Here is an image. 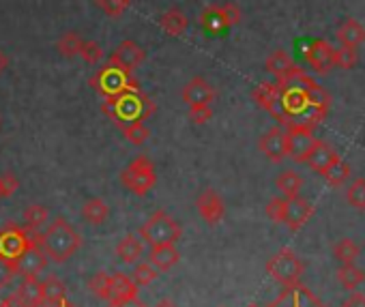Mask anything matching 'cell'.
<instances>
[{
	"mask_svg": "<svg viewBox=\"0 0 365 307\" xmlns=\"http://www.w3.org/2000/svg\"><path fill=\"white\" fill-rule=\"evenodd\" d=\"M267 215L275 224H284V217H286V198H273V200H269Z\"/></svg>",
	"mask_w": 365,
	"mask_h": 307,
	"instance_id": "cell-43",
	"label": "cell"
},
{
	"mask_svg": "<svg viewBox=\"0 0 365 307\" xmlns=\"http://www.w3.org/2000/svg\"><path fill=\"white\" fill-rule=\"evenodd\" d=\"M142 251H144V243H142L140 236H135V234L123 236V239L118 241V245H116V256H118V260H123L125 264H135L138 258L142 256Z\"/></svg>",
	"mask_w": 365,
	"mask_h": 307,
	"instance_id": "cell-25",
	"label": "cell"
},
{
	"mask_svg": "<svg viewBox=\"0 0 365 307\" xmlns=\"http://www.w3.org/2000/svg\"><path fill=\"white\" fill-rule=\"evenodd\" d=\"M95 3L110 18H118V16H123L127 11V7L131 5V0H95Z\"/></svg>",
	"mask_w": 365,
	"mask_h": 307,
	"instance_id": "cell-40",
	"label": "cell"
},
{
	"mask_svg": "<svg viewBox=\"0 0 365 307\" xmlns=\"http://www.w3.org/2000/svg\"><path fill=\"white\" fill-rule=\"evenodd\" d=\"M337 37H339V41H341V46H346V48H354L356 50V46H361L363 41H365V28L356 22V20H346L339 28H337Z\"/></svg>",
	"mask_w": 365,
	"mask_h": 307,
	"instance_id": "cell-27",
	"label": "cell"
},
{
	"mask_svg": "<svg viewBox=\"0 0 365 307\" xmlns=\"http://www.w3.org/2000/svg\"><path fill=\"white\" fill-rule=\"evenodd\" d=\"M91 86L101 93L103 97H116L120 93L127 90H138L140 84L135 78H131V73H125L112 65H106L103 69H99L93 78H91Z\"/></svg>",
	"mask_w": 365,
	"mask_h": 307,
	"instance_id": "cell-5",
	"label": "cell"
},
{
	"mask_svg": "<svg viewBox=\"0 0 365 307\" xmlns=\"http://www.w3.org/2000/svg\"><path fill=\"white\" fill-rule=\"evenodd\" d=\"M48 209L43 204H31L26 211H24V224H26V230L29 232H39L46 224H48Z\"/></svg>",
	"mask_w": 365,
	"mask_h": 307,
	"instance_id": "cell-29",
	"label": "cell"
},
{
	"mask_svg": "<svg viewBox=\"0 0 365 307\" xmlns=\"http://www.w3.org/2000/svg\"><path fill=\"white\" fill-rule=\"evenodd\" d=\"M118 127L123 129V133L127 135V140H129L131 144H135V146L144 144V142L148 140V135H150V131H148V127L144 125V120H131V123H120Z\"/></svg>",
	"mask_w": 365,
	"mask_h": 307,
	"instance_id": "cell-31",
	"label": "cell"
},
{
	"mask_svg": "<svg viewBox=\"0 0 365 307\" xmlns=\"http://www.w3.org/2000/svg\"><path fill=\"white\" fill-rule=\"evenodd\" d=\"M108 215H110V207L101 198H91L82 204V219L93 226H101L108 219Z\"/></svg>",
	"mask_w": 365,
	"mask_h": 307,
	"instance_id": "cell-26",
	"label": "cell"
},
{
	"mask_svg": "<svg viewBox=\"0 0 365 307\" xmlns=\"http://www.w3.org/2000/svg\"><path fill=\"white\" fill-rule=\"evenodd\" d=\"M43 290H46V303H52V305H56V303H61V301H65L67 298V288H65V283L58 279V277H48L46 281H43Z\"/></svg>",
	"mask_w": 365,
	"mask_h": 307,
	"instance_id": "cell-33",
	"label": "cell"
},
{
	"mask_svg": "<svg viewBox=\"0 0 365 307\" xmlns=\"http://www.w3.org/2000/svg\"><path fill=\"white\" fill-rule=\"evenodd\" d=\"M275 185H277V189L282 192L284 198H294V196H299L301 189H303V179H301L297 172L286 170V172H282V175L277 177Z\"/></svg>",
	"mask_w": 365,
	"mask_h": 307,
	"instance_id": "cell-28",
	"label": "cell"
},
{
	"mask_svg": "<svg viewBox=\"0 0 365 307\" xmlns=\"http://www.w3.org/2000/svg\"><path fill=\"white\" fill-rule=\"evenodd\" d=\"M305 61L316 73H329L335 67V48L324 39H314L305 50Z\"/></svg>",
	"mask_w": 365,
	"mask_h": 307,
	"instance_id": "cell-14",
	"label": "cell"
},
{
	"mask_svg": "<svg viewBox=\"0 0 365 307\" xmlns=\"http://www.w3.org/2000/svg\"><path fill=\"white\" fill-rule=\"evenodd\" d=\"M341 307H365V296H363L361 292H352V294L344 301Z\"/></svg>",
	"mask_w": 365,
	"mask_h": 307,
	"instance_id": "cell-47",
	"label": "cell"
},
{
	"mask_svg": "<svg viewBox=\"0 0 365 307\" xmlns=\"http://www.w3.org/2000/svg\"><path fill=\"white\" fill-rule=\"evenodd\" d=\"M190 118L196 125H205L213 118V108L209 103H200V105H192L190 108Z\"/></svg>",
	"mask_w": 365,
	"mask_h": 307,
	"instance_id": "cell-44",
	"label": "cell"
},
{
	"mask_svg": "<svg viewBox=\"0 0 365 307\" xmlns=\"http://www.w3.org/2000/svg\"><path fill=\"white\" fill-rule=\"evenodd\" d=\"M267 271L284 288H290V286L299 283V279L303 275V262L299 260V256L292 249H282L267 262Z\"/></svg>",
	"mask_w": 365,
	"mask_h": 307,
	"instance_id": "cell-6",
	"label": "cell"
},
{
	"mask_svg": "<svg viewBox=\"0 0 365 307\" xmlns=\"http://www.w3.org/2000/svg\"><path fill=\"white\" fill-rule=\"evenodd\" d=\"M187 16L182 14L180 9H168L165 14H161L159 18V26L165 35L170 37H180L182 33L187 31Z\"/></svg>",
	"mask_w": 365,
	"mask_h": 307,
	"instance_id": "cell-24",
	"label": "cell"
},
{
	"mask_svg": "<svg viewBox=\"0 0 365 307\" xmlns=\"http://www.w3.org/2000/svg\"><path fill=\"white\" fill-rule=\"evenodd\" d=\"M144 58H146L144 48H140L135 41L127 39V41L116 46V50L112 52L108 65H112V67H116V69H120L125 73H133L144 63Z\"/></svg>",
	"mask_w": 365,
	"mask_h": 307,
	"instance_id": "cell-9",
	"label": "cell"
},
{
	"mask_svg": "<svg viewBox=\"0 0 365 307\" xmlns=\"http://www.w3.org/2000/svg\"><path fill=\"white\" fill-rule=\"evenodd\" d=\"M80 43H82L80 35L71 31V33H65V35L58 39L56 48H58V52H61L65 58H71V56H78V52H80Z\"/></svg>",
	"mask_w": 365,
	"mask_h": 307,
	"instance_id": "cell-35",
	"label": "cell"
},
{
	"mask_svg": "<svg viewBox=\"0 0 365 307\" xmlns=\"http://www.w3.org/2000/svg\"><path fill=\"white\" fill-rule=\"evenodd\" d=\"M48 260H54L58 264H63L65 260H69L80 247H82V236L80 232L63 217H56L43 234L37 236Z\"/></svg>",
	"mask_w": 365,
	"mask_h": 307,
	"instance_id": "cell-1",
	"label": "cell"
},
{
	"mask_svg": "<svg viewBox=\"0 0 365 307\" xmlns=\"http://www.w3.org/2000/svg\"><path fill=\"white\" fill-rule=\"evenodd\" d=\"M0 198H3V194H0Z\"/></svg>",
	"mask_w": 365,
	"mask_h": 307,
	"instance_id": "cell-53",
	"label": "cell"
},
{
	"mask_svg": "<svg viewBox=\"0 0 365 307\" xmlns=\"http://www.w3.org/2000/svg\"><path fill=\"white\" fill-rule=\"evenodd\" d=\"M250 307H258V305H250Z\"/></svg>",
	"mask_w": 365,
	"mask_h": 307,
	"instance_id": "cell-52",
	"label": "cell"
},
{
	"mask_svg": "<svg viewBox=\"0 0 365 307\" xmlns=\"http://www.w3.org/2000/svg\"><path fill=\"white\" fill-rule=\"evenodd\" d=\"M196 207H198L200 217H202L209 226H217V224L224 219V215H226L224 198H222L215 189H211V187H207V189H202V192L198 194Z\"/></svg>",
	"mask_w": 365,
	"mask_h": 307,
	"instance_id": "cell-13",
	"label": "cell"
},
{
	"mask_svg": "<svg viewBox=\"0 0 365 307\" xmlns=\"http://www.w3.org/2000/svg\"><path fill=\"white\" fill-rule=\"evenodd\" d=\"M16 275H18V273H16V262L9 260V258H3V256H0V290L7 288V286L14 281Z\"/></svg>",
	"mask_w": 365,
	"mask_h": 307,
	"instance_id": "cell-42",
	"label": "cell"
},
{
	"mask_svg": "<svg viewBox=\"0 0 365 307\" xmlns=\"http://www.w3.org/2000/svg\"><path fill=\"white\" fill-rule=\"evenodd\" d=\"M322 177H324L333 187H339V185H344V183L350 179V166L337 157L333 164H329V168L322 172Z\"/></svg>",
	"mask_w": 365,
	"mask_h": 307,
	"instance_id": "cell-30",
	"label": "cell"
},
{
	"mask_svg": "<svg viewBox=\"0 0 365 307\" xmlns=\"http://www.w3.org/2000/svg\"><path fill=\"white\" fill-rule=\"evenodd\" d=\"M260 150L262 155L273 162V164H279L288 157V135H286V129L282 127H273L269 129L262 137H260Z\"/></svg>",
	"mask_w": 365,
	"mask_h": 307,
	"instance_id": "cell-12",
	"label": "cell"
},
{
	"mask_svg": "<svg viewBox=\"0 0 365 307\" xmlns=\"http://www.w3.org/2000/svg\"><path fill=\"white\" fill-rule=\"evenodd\" d=\"M16 298L22 307H43L46 305V290L43 281L37 277H24L22 286L16 290Z\"/></svg>",
	"mask_w": 365,
	"mask_h": 307,
	"instance_id": "cell-19",
	"label": "cell"
},
{
	"mask_svg": "<svg viewBox=\"0 0 365 307\" xmlns=\"http://www.w3.org/2000/svg\"><path fill=\"white\" fill-rule=\"evenodd\" d=\"M14 262H16V273L18 275H22V277H37L48 266V256H46L39 239H35L31 243V247L20 258H16Z\"/></svg>",
	"mask_w": 365,
	"mask_h": 307,
	"instance_id": "cell-11",
	"label": "cell"
},
{
	"mask_svg": "<svg viewBox=\"0 0 365 307\" xmlns=\"http://www.w3.org/2000/svg\"><path fill=\"white\" fill-rule=\"evenodd\" d=\"M180 236H182L180 224L174 217H170L165 211H155L140 228V239L150 247L174 245L176 241H180Z\"/></svg>",
	"mask_w": 365,
	"mask_h": 307,
	"instance_id": "cell-3",
	"label": "cell"
},
{
	"mask_svg": "<svg viewBox=\"0 0 365 307\" xmlns=\"http://www.w3.org/2000/svg\"><path fill=\"white\" fill-rule=\"evenodd\" d=\"M269 307H324L307 288L303 286H290L282 292L279 298H275Z\"/></svg>",
	"mask_w": 365,
	"mask_h": 307,
	"instance_id": "cell-15",
	"label": "cell"
},
{
	"mask_svg": "<svg viewBox=\"0 0 365 307\" xmlns=\"http://www.w3.org/2000/svg\"><path fill=\"white\" fill-rule=\"evenodd\" d=\"M43 307H76V305H73V303H69V301L65 298V301H61V303H56V305H52V303H46Z\"/></svg>",
	"mask_w": 365,
	"mask_h": 307,
	"instance_id": "cell-50",
	"label": "cell"
},
{
	"mask_svg": "<svg viewBox=\"0 0 365 307\" xmlns=\"http://www.w3.org/2000/svg\"><path fill=\"white\" fill-rule=\"evenodd\" d=\"M241 22V9L232 3L226 5H211L202 11L200 16V24L207 33L211 35H222L226 33L230 26Z\"/></svg>",
	"mask_w": 365,
	"mask_h": 307,
	"instance_id": "cell-7",
	"label": "cell"
},
{
	"mask_svg": "<svg viewBox=\"0 0 365 307\" xmlns=\"http://www.w3.org/2000/svg\"><path fill=\"white\" fill-rule=\"evenodd\" d=\"M333 254L335 258L341 262V264H352L359 256V247L350 241V239H341L335 247H333Z\"/></svg>",
	"mask_w": 365,
	"mask_h": 307,
	"instance_id": "cell-36",
	"label": "cell"
},
{
	"mask_svg": "<svg viewBox=\"0 0 365 307\" xmlns=\"http://www.w3.org/2000/svg\"><path fill=\"white\" fill-rule=\"evenodd\" d=\"M88 288H91V292H95L99 298H103V301H108L110 298V275L108 273H95L93 277H91V281H88Z\"/></svg>",
	"mask_w": 365,
	"mask_h": 307,
	"instance_id": "cell-39",
	"label": "cell"
},
{
	"mask_svg": "<svg viewBox=\"0 0 365 307\" xmlns=\"http://www.w3.org/2000/svg\"><path fill=\"white\" fill-rule=\"evenodd\" d=\"M78 56H82V61L88 63V65H97V63L103 58V50H101V46H99L97 41H91V39L84 41V39H82Z\"/></svg>",
	"mask_w": 365,
	"mask_h": 307,
	"instance_id": "cell-38",
	"label": "cell"
},
{
	"mask_svg": "<svg viewBox=\"0 0 365 307\" xmlns=\"http://www.w3.org/2000/svg\"><path fill=\"white\" fill-rule=\"evenodd\" d=\"M155 307H176V305H174V301H170V298H163V301H159Z\"/></svg>",
	"mask_w": 365,
	"mask_h": 307,
	"instance_id": "cell-51",
	"label": "cell"
},
{
	"mask_svg": "<svg viewBox=\"0 0 365 307\" xmlns=\"http://www.w3.org/2000/svg\"><path fill=\"white\" fill-rule=\"evenodd\" d=\"M157 273H159V271L146 260V262H140V264L133 266L131 279H133L135 286H148V283H153V281L157 279Z\"/></svg>",
	"mask_w": 365,
	"mask_h": 307,
	"instance_id": "cell-34",
	"label": "cell"
},
{
	"mask_svg": "<svg viewBox=\"0 0 365 307\" xmlns=\"http://www.w3.org/2000/svg\"><path fill=\"white\" fill-rule=\"evenodd\" d=\"M337 279L341 281V286L344 288H348V290H354L359 283H363V279H365V273L352 262V264H344L339 271H337Z\"/></svg>",
	"mask_w": 365,
	"mask_h": 307,
	"instance_id": "cell-32",
	"label": "cell"
},
{
	"mask_svg": "<svg viewBox=\"0 0 365 307\" xmlns=\"http://www.w3.org/2000/svg\"><path fill=\"white\" fill-rule=\"evenodd\" d=\"M110 307H146L138 296L133 298H123V301H110Z\"/></svg>",
	"mask_w": 365,
	"mask_h": 307,
	"instance_id": "cell-46",
	"label": "cell"
},
{
	"mask_svg": "<svg viewBox=\"0 0 365 307\" xmlns=\"http://www.w3.org/2000/svg\"><path fill=\"white\" fill-rule=\"evenodd\" d=\"M35 239L37 236H33L26 228H22L18 224H7L3 230H0V256L16 260L31 247V243Z\"/></svg>",
	"mask_w": 365,
	"mask_h": 307,
	"instance_id": "cell-8",
	"label": "cell"
},
{
	"mask_svg": "<svg viewBox=\"0 0 365 307\" xmlns=\"http://www.w3.org/2000/svg\"><path fill=\"white\" fill-rule=\"evenodd\" d=\"M267 71L277 80V84L286 82L288 78H292L299 67L292 63V58L284 52V50H275L269 58H267Z\"/></svg>",
	"mask_w": 365,
	"mask_h": 307,
	"instance_id": "cell-20",
	"label": "cell"
},
{
	"mask_svg": "<svg viewBox=\"0 0 365 307\" xmlns=\"http://www.w3.org/2000/svg\"><path fill=\"white\" fill-rule=\"evenodd\" d=\"M7 67H9V58H7V54L3 50H0V76L7 71Z\"/></svg>",
	"mask_w": 365,
	"mask_h": 307,
	"instance_id": "cell-49",
	"label": "cell"
},
{
	"mask_svg": "<svg viewBox=\"0 0 365 307\" xmlns=\"http://www.w3.org/2000/svg\"><path fill=\"white\" fill-rule=\"evenodd\" d=\"M337 157H339V155H337V152H335L329 144L316 140V144L312 146V150H309V155H307L305 164H307L312 170H316V172L322 175V172L329 168V164H333Z\"/></svg>",
	"mask_w": 365,
	"mask_h": 307,
	"instance_id": "cell-21",
	"label": "cell"
},
{
	"mask_svg": "<svg viewBox=\"0 0 365 307\" xmlns=\"http://www.w3.org/2000/svg\"><path fill=\"white\" fill-rule=\"evenodd\" d=\"M101 110H103L108 116H112L116 125H120V123L144 120V118L153 116L155 103L150 101L148 95L142 93V88H138V90L120 93V95H116V97H106Z\"/></svg>",
	"mask_w": 365,
	"mask_h": 307,
	"instance_id": "cell-2",
	"label": "cell"
},
{
	"mask_svg": "<svg viewBox=\"0 0 365 307\" xmlns=\"http://www.w3.org/2000/svg\"><path fill=\"white\" fill-rule=\"evenodd\" d=\"M138 296V286L133 283V279L129 275L123 273H114L110 275V301H123V298H133Z\"/></svg>",
	"mask_w": 365,
	"mask_h": 307,
	"instance_id": "cell-23",
	"label": "cell"
},
{
	"mask_svg": "<svg viewBox=\"0 0 365 307\" xmlns=\"http://www.w3.org/2000/svg\"><path fill=\"white\" fill-rule=\"evenodd\" d=\"M182 101H185L190 108L192 105H200V103H213L215 99V88L211 86V82H207L205 78L196 76L192 78L185 86H182Z\"/></svg>",
	"mask_w": 365,
	"mask_h": 307,
	"instance_id": "cell-16",
	"label": "cell"
},
{
	"mask_svg": "<svg viewBox=\"0 0 365 307\" xmlns=\"http://www.w3.org/2000/svg\"><path fill=\"white\" fill-rule=\"evenodd\" d=\"M18 187H20V183L11 172L0 175V194H3V198H11L18 192Z\"/></svg>",
	"mask_w": 365,
	"mask_h": 307,
	"instance_id": "cell-45",
	"label": "cell"
},
{
	"mask_svg": "<svg viewBox=\"0 0 365 307\" xmlns=\"http://www.w3.org/2000/svg\"><path fill=\"white\" fill-rule=\"evenodd\" d=\"M314 209L312 204L301 198V196H294V198H286V217H284V224L290 228V230H299L301 226L307 224V219L312 217Z\"/></svg>",
	"mask_w": 365,
	"mask_h": 307,
	"instance_id": "cell-18",
	"label": "cell"
},
{
	"mask_svg": "<svg viewBox=\"0 0 365 307\" xmlns=\"http://www.w3.org/2000/svg\"><path fill=\"white\" fill-rule=\"evenodd\" d=\"M120 181L135 196H146L155 187V181H157L155 164L146 155H138L135 160L129 162L127 168H123Z\"/></svg>",
	"mask_w": 365,
	"mask_h": 307,
	"instance_id": "cell-4",
	"label": "cell"
},
{
	"mask_svg": "<svg viewBox=\"0 0 365 307\" xmlns=\"http://www.w3.org/2000/svg\"><path fill=\"white\" fill-rule=\"evenodd\" d=\"M346 200L354 209H365V179H356L348 185Z\"/></svg>",
	"mask_w": 365,
	"mask_h": 307,
	"instance_id": "cell-37",
	"label": "cell"
},
{
	"mask_svg": "<svg viewBox=\"0 0 365 307\" xmlns=\"http://www.w3.org/2000/svg\"><path fill=\"white\" fill-rule=\"evenodd\" d=\"M252 97H254V101L262 108V110H267L271 116H275L277 120H282V105H279V84L275 82H262V84H258L256 88H254V93H252Z\"/></svg>",
	"mask_w": 365,
	"mask_h": 307,
	"instance_id": "cell-17",
	"label": "cell"
},
{
	"mask_svg": "<svg viewBox=\"0 0 365 307\" xmlns=\"http://www.w3.org/2000/svg\"><path fill=\"white\" fill-rule=\"evenodd\" d=\"M356 65V50L354 48H337L335 50V67H341V69H352Z\"/></svg>",
	"mask_w": 365,
	"mask_h": 307,
	"instance_id": "cell-41",
	"label": "cell"
},
{
	"mask_svg": "<svg viewBox=\"0 0 365 307\" xmlns=\"http://www.w3.org/2000/svg\"><path fill=\"white\" fill-rule=\"evenodd\" d=\"M288 135V157L294 160L297 164H305L312 146L316 144L314 129L309 127H286Z\"/></svg>",
	"mask_w": 365,
	"mask_h": 307,
	"instance_id": "cell-10",
	"label": "cell"
},
{
	"mask_svg": "<svg viewBox=\"0 0 365 307\" xmlns=\"http://www.w3.org/2000/svg\"><path fill=\"white\" fill-rule=\"evenodd\" d=\"M0 307H22V305H20V301L16 298V294H11V296H7L5 301H0Z\"/></svg>",
	"mask_w": 365,
	"mask_h": 307,
	"instance_id": "cell-48",
	"label": "cell"
},
{
	"mask_svg": "<svg viewBox=\"0 0 365 307\" xmlns=\"http://www.w3.org/2000/svg\"><path fill=\"white\" fill-rule=\"evenodd\" d=\"M178 258H180V254L174 245H155L148 251V262L157 271H170L178 262Z\"/></svg>",
	"mask_w": 365,
	"mask_h": 307,
	"instance_id": "cell-22",
	"label": "cell"
}]
</instances>
